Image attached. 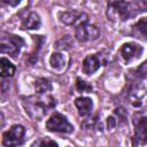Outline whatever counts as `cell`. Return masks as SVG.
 Masks as SVG:
<instances>
[{
	"mask_svg": "<svg viewBox=\"0 0 147 147\" xmlns=\"http://www.w3.org/2000/svg\"><path fill=\"white\" fill-rule=\"evenodd\" d=\"M147 10L146 1H110L106 15L111 22H123Z\"/></svg>",
	"mask_w": 147,
	"mask_h": 147,
	"instance_id": "obj_1",
	"label": "cell"
},
{
	"mask_svg": "<svg viewBox=\"0 0 147 147\" xmlns=\"http://www.w3.org/2000/svg\"><path fill=\"white\" fill-rule=\"evenodd\" d=\"M21 100L25 113L34 121H41L48 110L56 106V100L49 94L22 96Z\"/></svg>",
	"mask_w": 147,
	"mask_h": 147,
	"instance_id": "obj_2",
	"label": "cell"
},
{
	"mask_svg": "<svg viewBox=\"0 0 147 147\" xmlns=\"http://www.w3.org/2000/svg\"><path fill=\"white\" fill-rule=\"evenodd\" d=\"M22 46H24V40L16 34H3L0 41V51L2 54H9L15 57L18 55Z\"/></svg>",
	"mask_w": 147,
	"mask_h": 147,
	"instance_id": "obj_3",
	"label": "cell"
},
{
	"mask_svg": "<svg viewBox=\"0 0 147 147\" xmlns=\"http://www.w3.org/2000/svg\"><path fill=\"white\" fill-rule=\"evenodd\" d=\"M46 129L51 132H60V133H71L74 131V126L69 123L67 117L61 113L55 111L46 122Z\"/></svg>",
	"mask_w": 147,
	"mask_h": 147,
	"instance_id": "obj_4",
	"label": "cell"
},
{
	"mask_svg": "<svg viewBox=\"0 0 147 147\" xmlns=\"http://www.w3.org/2000/svg\"><path fill=\"white\" fill-rule=\"evenodd\" d=\"M25 129L22 125H13L2 134V146L3 147H17L24 142Z\"/></svg>",
	"mask_w": 147,
	"mask_h": 147,
	"instance_id": "obj_5",
	"label": "cell"
},
{
	"mask_svg": "<svg viewBox=\"0 0 147 147\" xmlns=\"http://www.w3.org/2000/svg\"><path fill=\"white\" fill-rule=\"evenodd\" d=\"M108 63V55L105 52H99L96 54L87 55L83 61V72L86 75L94 74L101 65H106Z\"/></svg>",
	"mask_w": 147,
	"mask_h": 147,
	"instance_id": "obj_6",
	"label": "cell"
},
{
	"mask_svg": "<svg viewBox=\"0 0 147 147\" xmlns=\"http://www.w3.org/2000/svg\"><path fill=\"white\" fill-rule=\"evenodd\" d=\"M75 37L79 42H87L91 40H96L100 37V31L95 25L83 23L76 28Z\"/></svg>",
	"mask_w": 147,
	"mask_h": 147,
	"instance_id": "obj_7",
	"label": "cell"
},
{
	"mask_svg": "<svg viewBox=\"0 0 147 147\" xmlns=\"http://www.w3.org/2000/svg\"><path fill=\"white\" fill-rule=\"evenodd\" d=\"M133 147L147 145V117H138L133 121Z\"/></svg>",
	"mask_w": 147,
	"mask_h": 147,
	"instance_id": "obj_8",
	"label": "cell"
},
{
	"mask_svg": "<svg viewBox=\"0 0 147 147\" xmlns=\"http://www.w3.org/2000/svg\"><path fill=\"white\" fill-rule=\"evenodd\" d=\"M144 52L142 46L137 42H126L122 45L119 49V55L125 63H130L136 59H139Z\"/></svg>",
	"mask_w": 147,
	"mask_h": 147,
	"instance_id": "obj_9",
	"label": "cell"
},
{
	"mask_svg": "<svg viewBox=\"0 0 147 147\" xmlns=\"http://www.w3.org/2000/svg\"><path fill=\"white\" fill-rule=\"evenodd\" d=\"M60 21L65 25H76V28L83 23H87V15L77 10H68L60 13Z\"/></svg>",
	"mask_w": 147,
	"mask_h": 147,
	"instance_id": "obj_10",
	"label": "cell"
},
{
	"mask_svg": "<svg viewBox=\"0 0 147 147\" xmlns=\"http://www.w3.org/2000/svg\"><path fill=\"white\" fill-rule=\"evenodd\" d=\"M146 93H147V88L142 84L136 83V84L131 85V87L129 90V95H127L131 105L133 107H140L141 100L146 95Z\"/></svg>",
	"mask_w": 147,
	"mask_h": 147,
	"instance_id": "obj_11",
	"label": "cell"
},
{
	"mask_svg": "<svg viewBox=\"0 0 147 147\" xmlns=\"http://www.w3.org/2000/svg\"><path fill=\"white\" fill-rule=\"evenodd\" d=\"M75 106L80 116H87L92 111L93 102H92V99H90L87 96H80L75 100Z\"/></svg>",
	"mask_w": 147,
	"mask_h": 147,
	"instance_id": "obj_12",
	"label": "cell"
},
{
	"mask_svg": "<svg viewBox=\"0 0 147 147\" xmlns=\"http://www.w3.org/2000/svg\"><path fill=\"white\" fill-rule=\"evenodd\" d=\"M49 64L52 67L53 70L55 71H63L65 69V65H67V57L64 56L63 53L61 52H55L51 55L49 57Z\"/></svg>",
	"mask_w": 147,
	"mask_h": 147,
	"instance_id": "obj_13",
	"label": "cell"
},
{
	"mask_svg": "<svg viewBox=\"0 0 147 147\" xmlns=\"http://www.w3.org/2000/svg\"><path fill=\"white\" fill-rule=\"evenodd\" d=\"M132 36L139 39L147 40V18L142 17L132 25Z\"/></svg>",
	"mask_w": 147,
	"mask_h": 147,
	"instance_id": "obj_14",
	"label": "cell"
},
{
	"mask_svg": "<svg viewBox=\"0 0 147 147\" xmlns=\"http://www.w3.org/2000/svg\"><path fill=\"white\" fill-rule=\"evenodd\" d=\"M40 25H41L40 16L34 11H31L22 22V28L25 30H36L39 29Z\"/></svg>",
	"mask_w": 147,
	"mask_h": 147,
	"instance_id": "obj_15",
	"label": "cell"
},
{
	"mask_svg": "<svg viewBox=\"0 0 147 147\" xmlns=\"http://www.w3.org/2000/svg\"><path fill=\"white\" fill-rule=\"evenodd\" d=\"M0 69H1V77L6 78V77H11L15 74V65L6 57H1L0 60Z\"/></svg>",
	"mask_w": 147,
	"mask_h": 147,
	"instance_id": "obj_16",
	"label": "cell"
},
{
	"mask_svg": "<svg viewBox=\"0 0 147 147\" xmlns=\"http://www.w3.org/2000/svg\"><path fill=\"white\" fill-rule=\"evenodd\" d=\"M52 82L48 78H38L34 82V90L38 94H46L47 92L52 91Z\"/></svg>",
	"mask_w": 147,
	"mask_h": 147,
	"instance_id": "obj_17",
	"label": "cell"
},
{
	"mask_svg": "<svg viewBox=\"0 0 147 147\" xmlns=\"http://www.w3.org/2000/svg\"><path fill=\"white\" fill-rule=\"evenodd\" d=\"M31 147H59V145L49 138H38L32 142Z\"/></svg>",
	"mask_w": 147,
	"mask_h": 147,
	"instance_id": "obj_18",
	"label": "cell"
},
{
	"mask_svg": "<svg viewBox=\"0 0 147 147\" xmlns=\"http://www.w3.org/2000/svg\"><path fill=\"white\" fill-rule=\"evenodd\" d=\"M72 45V40L70 38V36H64L62 37L60 40H57L55 44H54V47L56 49H61V51H64V49H69Z\"/></svg>",
	"mask_w": 147,
	"mask_h": 147,
	"instance_id": "obj_19",
	"label": "cell"
},
{
	"mask_svg": "<svg viewBox=\"0 0 147 147\" xmlns=\"http://www.w3.org/2000/svg\"><path fill=\"white\" fill-rule=\"evenodd\" d=\"M132 75L134 79H144L145 77H147V61H145L138 68H136L132 71Z\"/></svg>",
	"mask_w": 147,
	"mask_h": 147,
	"instance_id": "obj_20",
	"label": "cell"
},
{
	"mask_svg": "<svg viewBox=\"0 0 147 147\" xmlns=\"http://www.w3.org/2000/svg\"><path fill=\"white\" fill-rule=\"evenodd\" d=\"M76 88H77V91L80 92V93H91L92 90H93L92 85H90L87 82L83 80V79L79 78V77L76 79Z\"/></svg>",
	"mask_w": 147,
	"mask_h": 147,
	"instance_id": "obj_21",
	"label": "cell"
},
{
	"mask_svg": "<svg viewBox=\"0 0 147 147\" xmlns=\"http://www.w3.org/2000/svg\"><path fill=\"white\" fill-rule=\"evenodd\" d=\"M117 124H118V119H117V117L115 115L114 116H109L107 118V129L108 130L114 129L115 126H117Z\"/></svg>",
	"mask_w": 147,
	"mask_h": 147,
	"instance_id": "obj_22",
	"label": "cell"
},
{
	"mask_svg": "<svg viewBox=\"0 0 147 147\" xmlns=\"http://www.w3.org/2000/svg\"><path fill=\"white\" fill-rule=\"evenodd\" d=\"M3 2L5 3H8V5H11V6H16V5H18L20 3V0H15V1H11V0H3Z\"/></svg>",
	"mask_w": 147,
	"mask_h": 147,
	"instance_id": "obj_23",
	"label": "cell"
}]
</instances>
